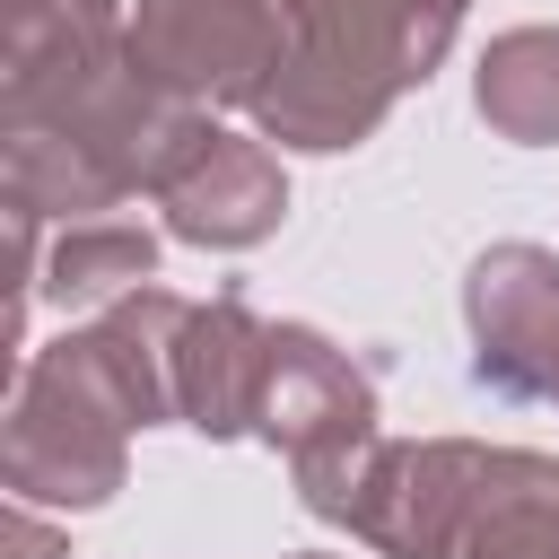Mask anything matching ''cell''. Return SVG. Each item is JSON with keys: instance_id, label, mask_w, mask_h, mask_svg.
Listing matches in <instances>:
<instances>
[{"instance_id": "1", "label": "cell", "mask_w": 559, "mask_h": 559, "mask_svg": "<svg viewBox=\"0 0 559 559\" xmlns=\"http://www.w3.org/2000/svg\"><path fill=\"white\" fill-rule=\"evenodd\" d=\"M463 0H306L288 70L262 87L253 122L288 148H358L454 44Z\"/></svg>"}, {"instance_id": "2", "label": "cell", "mask_w": 559, "mask_h": 559, "mask_svg": "<svg viewBox=\"0 0 559 559\" xmlns=\"http://www.w3.org/2000/svg\"><path fill=\"white\" fill-rule=\"evenodd\" d=\"M148 428L131 376L114 367L105 332H70L61 349H44L17 376V411H9V489L17 507L52 498V507H105L122 489V437Z\"/></svg>"}, {"instance_id": "3", "label": "cell", "mask_w": 559, "mask_h": 559, "mask_svg": "<svg viewBox=\"0 0 559 559\" xmlns=\"http://www.w3.org/2000/svg\"><path fill=\"white\" fill-rule=\"evenodd\" d=\"M306 35V0H140L131 61L183 105H262Z\"/></svg>"}, {"instance_id": "4", "label": "cell", "mask_w": 559, "mask_h": 559, "mask_svg": "<svg viewBox=\"0 0 559 559\" xmlns=\"http://www.w3.org/2000/svg\"><path fill=\"white\" fill-rule=\"evenodd\" d=\"M253 437H271L288 454V472H323V463H341L349 445L376 437V376L341 341H323L314 323H271Z\"/></svg>"}, {"instance_id": "5", "label": "cell", "mask_w": 559, "mask_h": 559, "mask_svg": "<svg viewBox=\"0 0 559 559\" xmlns=\"http://www.w3.org/2000/svg\"><path fill=\"white\" fill-rule=\"evenodd\" d=\"M463 323H472V376L489 393L559 411V253L489 245L463 280Z\"/></svg>"}, {"instance_id": "6", "label": "cell", "mask_w": 559, "mask_h": 559, "mask_svg": "<svg viewBox=\"0 0 559 559\" xmlns=\"http://www.w3.org/2000/svg\"><path fill=\"white\" fill-rule=\"evenodd\" d=\"M157 201H166V227H175L183 245H218V253L262 245V236L288 218L280 157H271L253 131H218L210 114H201V131L183 140V157L166 166Z\"/></svg>"}, {"instance_id": "7", "label": "cell", "mask_w": 559, "mask_h": 559, "mask_svg": "<svg viewBox=\"0 0 559 559\" xmlns=\"http://www.w3.org/2000/svg\"><path fill=\"white\" fill-rule=\"evenodd\" d=\"M262 349H271V323L245 306V288H218L210 306H192L175 341V419L201 437H245L262 393Z\"/></svg>"}, {"instance_id": "8", "label": "cell", "mask_w": 559, "mask_h": 559, "mask_svg": "<svg viewBox=\"0 0 559 559\" xmlns=\"http://www.w3.org/2000/svg\"><path fill=\"white\" fill-rule=\"evenodd\" d=\"M463 559H559V463L533 445H489V480Z\"/></svg>"}, {"instance_id": "9", "label": "cell", "mask_w": 559, "mask_h": 559, "mask_svg": "<svg viewBox=\"0 0 559 559\" xmlns=\"http://www.w3.org/2000/svg\"><path fill=\"white\" fill-rule=\"evenodd\" d=\"M472 105H480V122H489L498 140L550 148V140H559V26H507V35L480 52Z\"/></svg>"}, {"instance_id": "10", "label": "cell", "mask_w": 559, "mask_h": 559, "mask_svg": "<svg viewBox=\"0 0 559 559\" xmlns=\"http://www.w3.org/2000/svg\"><path fill=\"white\" fill-rule=\"evenodd\" d=\"M148 271H157V236L140 227V218H70V236L52 245V306H114V297H131V288H148Z\"/></svg>"}, {"instance_id": "11", "label": "cell", "mask_w": 559, "mask_h": 559, "mask_svg": "<svg viewBox=\"0 0 559 559\" xmlns=\"http://www.w3.org/2000/svg\"><path fill=\"white\" fill-rule=\"evenodd\" d=\"M17 559H52V533H35L26 507H17Z\"/></svg>"}, {"instance_id": "12", "label": "cell", "mask_w": 559, "mask_h": 559, "mask_svg": "<svg viewBox=\"0 0 559 559\" xmlns=\"http://www.w3.org/2000/svg\"><path fill=\"white\" fill-rule=\"evenodd\" d=\"M297 559H323V550H297Z\"/></svg>"}]
</instances>
